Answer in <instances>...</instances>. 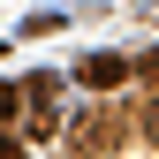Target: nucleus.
Returning a JSON list of instances; mask_svg holds the SVG:
<instances>
[{"label": "nucleus", "mask_w": 159, "mask_h": 159, "mask_svg": "<svg viewBox=\"0 0 159 159\" xmlns=\"http://www.w3.org/2000/svg\"><path fill=\"white\" fill-rule=\"evenodd\" d=\"M76 84H91V91H121V84H129V61H121V53H84Z\"/></svg>", "instance_id": "nucleus-1"}, {"label": "nucleus", "mask_w": 159, "mask_h": 159, "mask_svg": "<svg viewBox=\"0 0 159 159\" xmlns=\"http://www.w3.org/2000/svg\"><path fill=\"white\" fill-rule=\"evenodd\" d=\"M114 144H121V121H114V114L76 129V159H98V152H114Z\"/></svg>", "instance_id": "nucleus-2"}, {"label": "nucleus", "mask_w": 159, "mask_h": 159, "mask_svg": "<svg viewBox=\"0 0 159 159\" xmlns=\"http://www.w3.org/2000/svg\"><path fill=\"white\" fill-rule=\"evenodd\" d=\"M30 91H15V84H0V121H15V106H23Z\"/></svg>", "instance_id": "nucleus-3"}, {"label": "nucleus", "mask_w": 159, "mask_h": 159, "mask_svg": "<svg viewBox=\"0 0 159 159\" xmlns=\"http://www.w3.org/2000/svg\"><path fill=\"white\" fill-rule=\"evenodd\" d=\"M0 159H23V144H15V136H0Z\"/></svg>", "instance_id": "nucleus-4"}, {"label": "nucleus", "mask_w": 159, "mask_h": 159, "mask_svg": "<svg viewBox=\"0 0 159 159\" xmlns=\"http://www.w3.org/2000/svg\"><path fill=\"white\" fill-rule=\"evenodd\" d=\"M144 76H152V84H159V53H152V61H144Z\"/></svg>", "instance_id": "nucleus-5"}]
</instances>
